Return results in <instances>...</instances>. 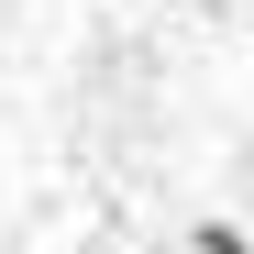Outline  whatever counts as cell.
<instances>
[{"label":"cell","instance_id":"1","mask_svg":"<svg viewBox=\"0 0 254 254\" xmlns=\"http://www.w3.org/2000/svg\"><path fill=\"white\" fill-rule=\"evenodd\" d=\"M188 254H254V243H243L232 221H199V232H188Z\"/></svg>","mask_w":254,"mask_h":254}]
</instances>
